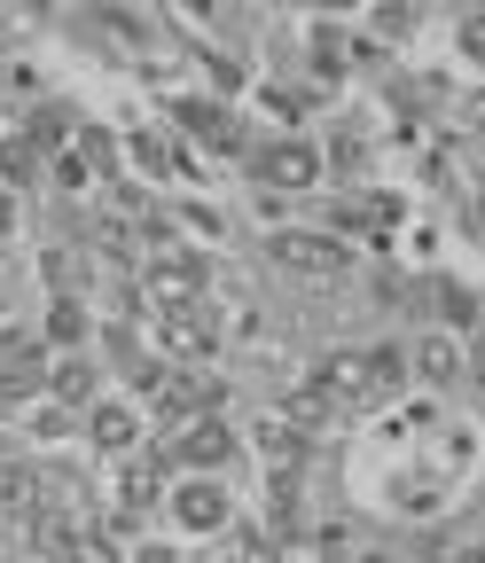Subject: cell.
Listing matches in <instances>:
<instances>
[{
	"label": "cell",
	"mask_w": 485,
	"mask_h": 563,
	"mask_svg": "<svg viewBox=\"0 0 485 563\" xmlns=\"http://www.w3.org/2000/svg\"><path fill=\"white\" fill-rule=\"evenodd\" d=\"M407 384V352L376 344V352H329L321 361V407H376Z\"/></svg>",
	"instance_id": "obj_1"
},
{
	"label": "cell",
	"mask_w": 485,
	"mask_h": 563,
	"mask_svg": "<svg viewBox=\"0 0 485 563\" xmlns=\"http://www.w3.org/2000/svg\"><path fill=\"white\" fill-rule=\"evenodd\" d=\"M173 454H180L188 470H212V462H228V454H235V439H228V422H220V415H196V422H180Z\"/></svg>",
	"instance_id": "obj_2"
},
{
	"label": "cell",
	"mask_w": 485,
	"mask_h": 563,
	"mask_svg": "<svg viewBox=\"0 0 485 563\" xmlns=\"http://www.w3.org/2000/svg\"><path fill=\"white\" fill-rule=\"evenodd\" d=\"M173 517H180L188 532H220V525H228V493H220L212 477H188V485L173 493Z\"/></svg>",
	"instance_id": "obj_3"
},
{
	"label": "cell",
	"mask_w": 485,
	"mask_h": 563,
	"mask_svg": "<svg viewBox=\"0 0 485 563\" xmlns=\"http://www.w3.org/2000/svg\"><path fill=\"white\" fill-rule=\"evenodd\" d=\"M274 258H283L290 274H344V243L337 235H283Z\"/></svg>",
	"instance_id": "obj_4"
},
{
	"label": "cell",
	"mask_w": 485,
	"mask_h": 563,
	"mask_svg": "<svg viewBox=\"0 0 485 563\" xmlns=\"http://www.w3.org/2000/svg\"><path fill=\"white\" fill-rule=\"evenodd\" d=\"M258 173L283 180V188H306V180H321V150H306V141H274V150H258Z\"/></svg>",
	"instance_id": "obj_5"
},
{
	"label": "cell",
	"mask_w": 485,
	"mask_h": 563,
	"mask_svg": "<svg viewBox=\"0 0 485 563\" xmlns=\"http://www.w3.org/2000/svg\"><path fill=\"white\" fill-rule=\"evenodd\" d=\"M165 344L173 352H212V321H203V306H173L165 313Z\"/></svg>",
	"instance_id": "obj_6"
},
{
	"label": "cell",
	"mask_w": 485,
	"mask_h": 563,
	"mask_svg": "<svg viewBox=\"0 0 485 563\" xmlns=\"http://www.w3.org/2000/svg\"><path fill=\"white\" fill-rule=\"evenodd\" d=\"M150 282H157L165 298H188L196 282H203V258H188V251H165V258L150 266Z\"/></svg>",
	"instance_id": "obj_7"
},
{
	"label": "cell",
	"mask_w": 485,
	"mask_h": 563,
	"mask_svg": "<svg viewBox=\"0 0 485 563\" xmlns=\"http://www.w3.org/2000/svg\"><path fill=\"white\" fill-rule=\"evenodd\" d=\"M180 125H188V133H203L212 150H235V118H228V110H212V102H188V110H180Z\"/></svg>",
	"instance_id": "obj_8"
},
{
	"label": "cell",
	"mask_w": 485,
	"mask_h": 563,
	"mask_svg": "<svg viewBox=\"0 0 485 563\" xmlns=\"http://www.w3.org/2000/svg\"><path fill=\"white\" fill-rule=\"evenodd\" d=\"M95 439L102 446H133V415L125 407H95Z\"/></svg>",
	"instance_id": "obj_9"
},
{
	"label": "cell",
	"mask_w": 485,
	"mask_h": 563,
	"mask_svg": "<svg viewBox=\"0 0 485 563\" xmlns=\"http://www.w3.org/2000/svg\"><path fill=\"white\" fill-rule=\"evenodd\" d=\"M454 368H462V361H454V344H423V376H431V384H447Z\"/></svg>",
	"instance_id": "obj_10"
},
{
	"label": "cell",
	"mask_w": 485,
	"mask_h": 563,
	"mask_svg": "<svg viewBox=\"0 0 485 563\" xmlns=\"http://www.w3.org/2000/svg\"><path fill=\"white\" fill-rule=\"evenodd\" d=\"M55 391H63V399H87V391H95V376L71 361V368H55Z\"/></svg>",
	"instance_id": "obj_11"
},
{
	"label": "cell",
	"mask_w": 485,
	"mask_h": 563,
	"mask_svg": "<svg viewBox=\"0 0 485 563\" xmlns=\"http://www.w3.org/2000/svg\"><path fill=\"white\" fill-rule=\"evenodd\" d=\"M344 563H392V555H376V548H353V555H344Z\"/></svg>",
	"instance_id": "obj_12"
},
{
	"label": "cell",
	"mask_w": 485,
	"mask_h": 563,
	"mask_svg": "<svg viewBox=\"0 0 485 563\" xmlns=\"http://www.w3.org/2000/svg\"><path fill=\"white\" fill-rule=\"evenodd\" d=\"M0 228H9V196H0Z\"/></svg>",
	"instance_id": "obj_13"
}]
</instances>
